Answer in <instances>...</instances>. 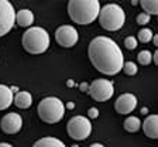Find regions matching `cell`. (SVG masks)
<instances>
[{
    "label": "cell",
    "instance_id": "21",
    "mask_svg": "<svg viewBox=\"0 0 158 147\" xmlns=\"http://www.w3.org/2000/svg\"><path fill=\"white\" fill-rule=\"evenodd\" d=\"M123 69H124V74L128 76H134L138 72V68L133 61H126L124 65H123Z\"/></svg>",
    "mask_w": 158,
    "mask_h": 147
},
{
    "label": "cell",
    "instance_id": "22",
    "mask_svg": "<svg viewBox=\"0 0 158 147\" xmlns=\"http://www.w3.org/2000/svg\"><path fill=\"white\" fill-rule=\"evenodd\" d=\"M137 45H138V41H137V38H135V37H133V36L126 37L124 47L127 50H134V48H137Z\"/></svg>",
    "mask_w": 158,
    "mask_h": 147
},
{
    "label": "cell",
    "instance_id": "7",
    "mask_svg": "<svg viewBox=\"0 0 158 147\" xmlns=\"http://www.w3.org/2000/svg\"><path fill=\"white\" fill-rule=\"evenodd\" d=\"M89 95L96 102H106L114 95V85L112 81L105 78H99L88 86Z\"/></svg>",
    "mask_w": 158,
    "mask_h": 147
},
{
    "label": "cell",
    "instance_id": "23",
    "mask_svg": "<svg viewBox=\"0 0 158 147\" xmlns=\"http://www.w3.org/2000/svg\"><path fill=\"white\" fill-rule=\"evenodd\" d=\"M150 20H151V16H148V14L145 13H140L137 16V23L140 24V26H145V24L150 23Z\"/></svg>",
    "mask_w": 158,
    "mask_h": 147
},
{
    "label": "cell",
    "instance_id": "10",
    "mask_svg": "<svg viewBox=\"0 0 158 147\" xmlns=\"http://www.w3.org/2000/svg\"><path fill=\"white\" fill-rule=\"evenodd\" d=\"M0 128H2L3 133L6 134H16L23 128V119L16 112H10V113H6L2 118Z\"/></svg>",
    "mask_w": 158,
    "mask_h": 147
},
{
    "label": "cell",
    "instance_id": "19",
    "mask_svg": "<svg viewBox=\"0 0 158 147\" xmlns=\"http://www.w3.org/2000/svg\"><path fill=\"white\" fill-rule=\"evenodd\" d=\"M137 61L141 64V65H148L152 62V54L151 51L148 50H143V51L138 52V57H137Z\"/></svg>",
    "mask_w": 158,
    "mask_h": 147
},
{
    "label": "cell",
    "instance_id": "6",
    "mask_svg": "<svg viewBox=\"0 0 158 147\" xmlns=\"http://www.w3.org/2000/svg\"><path fill=\"white\" fill-rule=\"evenodd\" d=\"M66 130H68L69 137L73 140H85L92 133V123L86 116L78 115L69 119Z\"/></svg>",
    "mask_w": 158,
    "mask_h": 147
},
{
    "label": "cell",
    "instance_id": "31",
    "mask_svg": "<svg viewBox=\"0 0 158 147\" xmlns=\"http://www.w3.org/2000/svg\"><path fill=\"white\" fill-rule=\"evenodd\" d=\"M68 86H69V88H72V86H73V81H71V79H69V81H68Z\"/></svg>",
    "mask_w": 158,
    "mask_h": 147
},
{
    "label": "cell",
    "instance_id": "2",
    "mask_svg": "<svg viewBox=\"0 0 158 147\" xmlns=\"http://www.w3.org/2000/svg\"><path fill=\"white\" fill-rule=\"evenodd\" d=\"M100 3L98 0H69L68 14L76 24H90L99 17Z\"/></svg>",
    "mask_w": 158,
    "mask_h": 147
},
{
    "label": "cell",
    "instance_id": "24",
    "mask_svg": "<svg viewBox=\"0 0 158 147\" xmlns=\"http://www.w3.org/2000/svg\"><path fill=\"white\" fill-rule=\"evenodd\" d=\"M99 118V109L98 108H89L88 110V119H98Z\"/></svg>",
    "mask_w": 158,
    "mask_h": 147
},
{
    "label": "cell",
    "instance_id": "27",
    "mask_svg": "<svg viewBox=\"0 0 158 147\" xmlns=\"http://www.w3.org/2000/svg\"><path fill=\"white\" fill-rule=\"evenodd\" d=\"M66 108H68L69 110H72V109H75V103H73V102H69V103H66Z\"/></svg>",
    "mask_w": 158,
    "mask_h": 147
},
{
    "label": "cell",
    "instance_id": "25",
    "mask_svg": "<svg viewBox=\"0 0 158 147\" xmlns=\"http://www.w3.org/2000/svg\"><path fill=\"white\" fill-rule=\"evenodd\" d=\"M152 62H154L155 65H157V64H158V51L152 54Z\"/></svg>",
    "mask_w": 158,
    "mask_h": 147
},
{
    "label": "cell",
    "instance_id": "1",
    "mask_svg": "<svg viewBox=\"0 0 158 147\" xmlns=\"http://www.w3.org/2000/svg\"><path fill=\"white\" fill-rule=\"evenodd\" d=\"M88 55L92 65L100 74L117 75L124 65V55L117 43L106 36H98L89 43Z\"/></svg>",
    "mask_w": 158,
    "mask_h": 147
},
{
    "label": "cell",
    "instance_id": "17",
    "mask_svg": "<svg viewBox=\"0 0 158 147\" xmlns=\"http://www.w3.org/2000/svg\"><path fill=\"white\" fill-rule=\"evenodd\" d=\"M124 129L128 133H135L141 129V120L137 116H128L124 120Z\"/></svg>",
    "mask_w": 158,
    "mask_h": 147
},
{
    "label": "cell",
    "instance_id": "20",
    "mask_svg": "<svg viewBox=\"0 0 158 147\" xmlns=\"http://www.w3.org/2000/svg\"><path fill=\"white\" fill-rule=\"evenodd\" d=\"M152 36H154V34H152V31L150 28H141L140 31H138L137 41H141V43L147 44L152 40Z\"/></svg>",
    "mask_w": 158,
    "mask_h": 147
},
{
    "label": "cell",
    "instance_id": "30",
    "mask_svg": "<svg viewBox=\"0 0 158 147\" xmlns=\"http://www.w3.org/2000/svg\"><path fill=\"white\" fill-rule=\"evenodd\" d=\"M0 147H13V146L9 143H0Z\"/></svg>",
    "mask_w": 158,
    "mask_h": 147
},
{
    "label": "cell",
    "instance_id": "18",
    "mask_svg": "<svg viewBox=\"0 0 158 147\" xmlns=\"http://www.w3.org/2000/svg\"><path fill=\"white\" fill-rule=\"evenodd\" d=\"M141 7L144 9V13L148 16L158 14V2L157 0H141L140 2Z\"/></svg>",
    "mask_w": 158,
    "mask_h": 147
},
{
    "label": "cell",
    "instance_id": "26",
    "mask_svg": "<svg viewBox=\"0 0 158 147\" xmlns=\"http://www.w3.org/2000/svg\"><path fill=\"white\" fill-rule=\"evenodd\" d=\"M88 84H86V82H82V84H81V91H88Z\"/></svg>",
    "mask_w": 158,
    "mask_h": 147
},
{
    "label": "cell",
    "instance_id": "28",
    "mask_svg": "<svg viewBox=\"0 0 158 147\" xmlns=\"http://www.w3.org/2000/svg\"><path fill=\"white\" fill-rule=\"evenodd\" d=\"M152 43H154L155 47L158 45V36H157V34H155V36H152Z\"/></svg>",
    "mask_w": 158,
    "mask_h": 147
},
{
    "label": "cell",
    "instance_id": "15",
    "mask_svg": "<svg viewBox=\"0 0 158 147\" xmlns=\"http://www.w3.org/2000/svg\"><path fill=\"white\" fill-rule=\"evenodd\" d=\"M34 23V13L28 9H21L16 13V24L20 27H31Z\"/></svg>",
    "mask_w": 158,
    "mask_h": 147
},
{
    "label": "cell",
    "instance_id": "9",
    "mask_svg": "<svg viewBox=\"0 0 158 147\" xmlns=\"http://www.w3.org/2000/svg\"><path fill=\"white\" fill-rule=\"evenodd\" d=\"M55 40L56 43L61 47H65V48H69V47H73L79 40V34L78 30L73 26H69V24H64V26L58 27L55 31Z\"/></svg>",
    "mask_w": 158,
    "mask_h": 147
},
{
    "label": "cell",
    "instance_id": "11",
    "mask_svg": "<svg viewBox=\"0 0 158 147\" xmlns=\"http://www.w3.org/2000/svg\"><path fill=\"white\" fill-rule=\"evenodd\" d=\"M137 98L133 93H123L122 96H118L114 102V109L117 113L120 115H128L131 113L135 108H137Z\"/></svg>",
    "mask_w": 158,
    "mask_h": 147
},
{
    "label": "cell",
    "instance_id": "29",
    "mask_svg": "<svg viewBox=\"0 0 158 147\" xmlns=\"http://www.w3.org/2000/svg\"><path fill=\"white\" fill-rule=\"evenodd\" d=\"M89 147H105L103 144H100V143H93L92 146H89Z\"/></svg>",
    "mask_w": 158,
    "mask_h": 147
},
{
    "label": "cell",
    "instance_id": "4",
    "mask_svg": "<svg viewBox=\"0 0 158 147\" xmlns=\"http://www.w3.org/2000/svg\"><path fill=\"white\" fill-rule=\"evenodd\" d=\"M99 23L106 31H118L126 23V13L122 6L116 3H109L99 11Z\"/></svg>",
    "mask_w": 158,
    "mask_h": 147
},
{
    "label": "cell",
    "instance_id": "16",
    "mask_svg": "<svg viewBox=\"0 0 158 147\" xmlns=\"http://www.w3.org/2000/svg\"><path fill=\"white\" fill-rule=\"evenodd\" d=\"M33 147H66V146L59 139L48 136V137H43V139H40V140H37L33 144Z\"/></svg>",
    "mask_w": 158,
    "mask_h": 147
},
{
    "label": "cell",
    "instance_id": "13",
    "mask_svg": "<svg viewBox=\"0 0 158 147\" xmlns=\"http://www.w3.org/2000/svg\"><path fill=\"white\" fill-rule=\"evenodd\" d=\"M13 103L20 109H28L33 105V96L27 91H20L17 93H14Z\"/></svg>",
    "mask_w": 158,
    "mask_h": 147
},
{
    "label": "cell",
    "instance_id": "3",
    "mask_svg": "<svg viewBox=\"0 0 158 147\" xmlns=\"http://www.w3.org/2000/svg\"><path fill=\"white\" fill-rule=\"evenodd\" d=\"M23 47L28 54H43L49 47V34L43 27H31L27 28L21 38Z\"/></svg>",
    "mask_w": 158,
    "mask_h": 147
},
{
    "label": "cell",
    "instance_id": "14",
    "mask_svg": "<svg viewBox=\"0 0 158 147\" xmlns=\"http://www.w3.org/2000/svg\"><path fill=\"white\" fill-rule=\"evenodd\" d=\"M14 93L7 85H0V110H6L13 103Z\"/></svg>",
    "mask_w": 158,
    "mask_h": 147
},
{
    "label": "cell",
    "instance_id": "5",
    "mask_svg": "<svg viewBox=\"0 0 158 147\" xmlns=\"http://www.w3.org/2000/svg\"><path fill=\"white\" fill-rule=\"evenodd\" d=\"M37 109H38L40 119L49 124L61 122V119L65 115V105H64V102L61 99L55 98V96L44 98L38 103V108Z\"/></svg>",
    "mask_w": 158,
    "mask_h": 147
},
{
    "label": "cell",
    "instance_id": "8",
    "mask_svg": "<svg viewBox=\"0 0 158 147\" xmlns=\"http://www.w3.org/2000/svg\"><path fill=\"white\" fill-rule=\"evenodd\" d=\"M16 24V10L9 0H0V37L10 33Z\"/></svg>",
    "mask_w": 158,
    "mask_h": 147
},
{
    "label": "cell",
    "instance_id": "32",
    "mask_svg": "<svg viewBox=\"0 0 158 147\" xmlns=\"http://www.w3.org/2000/svg\"><path fill=\"white\" fill-rule=\"evenodd\" d=\"M141 112H143V113H144V115H145V113H147V112H148V109H147V108H144V109H143V110H141Z\"/></svg>",
    "mask_w": 158,
    "mask_h": 147
},
{
    "label": "cell",
    "instance_id": "12",
    "mask_svg": "<svg viewBox=\"0 0 158 147\" xmlns=\"http://www.w3.org/2000/svg\"><path fill=\"white\" fill-rule=\"evenodd\" d=\"M141 128L147 137L158 139V116L157 115H148L145 120L141 123Z\"/></svg>",
    "mask_w": 158,
    "mask_h": 147
}]
</instances>
